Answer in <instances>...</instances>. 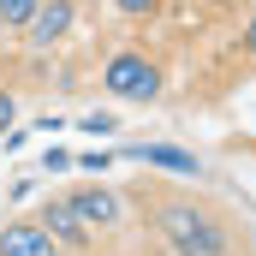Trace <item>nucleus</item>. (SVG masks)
Listing matches in <instances>:
<instances>
[{"label":"nucleus","instance_id":"obj_1","mask_svg":"<svg viewBox=\"0 0 256 256\" xmlns=\"http://www.w3.org/2000/svg\"><path fill=\"white\" fill-rule=\"evenodd\" d=\"M161 232H167V244H173L179 256H220V250H226V232H220L208 214L185 208V202L161 208Z\"/></svg>","mask_w":256,"mask_h":256},{"label":"nucleus","instance_id":"obj_2","mask_svg":"<svg viewBox=\"0 0 256 256\" xmlns=\"http://www.w3.org/2000/svg\"><path fill=\"white\" fill-rule=\"evenodd\" d=\"M102 84H108L120 102H155V96H161V72L143 60V54H114L108 72H102Z\"/></svg>","mask_w":256,"mask_h":256},{"label":"nucleus","instance_id":"obj_3","mask_svg":"<svg viewBox=\"0 0 256 256\" xmlns=\"http://www.w3.org/2000/svg\"><path fill=\"white\" fill-rule=\"evenodd\" d=\"M72 0H42L36 12H30V24H24V36L36 42V48H54V42H66V30H72Z\"/></svg>","mask_w":256,"mask_h":256},{"label":"nucleus","instance_id":"obj_4","mask_svg":"<svg viewBox=\"0 0 256 256\" xmlns=\"http://www.w3.org/2000/svg\"><path fill=\"white\" fill-rule=\"evenodd\" d=\"M72 208L84 214L90 232H96V226H120V214H126V202L108 191V185H84V191H72Z\"/></svg>","mask_w":256,"mask_h":256},{"label":"nucleus","instance_id":"obj_5","mask_svg":"<svg viewBox=\"0 0 256 256\" xmlns=\"http://www.w3.org/2000/svg\"><path fill=\"white\" fill-rule=\"evenodd\" d=\"M42 232H48L54 244H84V238H90V226H84V214L72 208V196L48 202V214H42Z\"/></svg>","mask_w":256,"mask_h":256},{"label":"nucleus","instance_id":"obj_6","mask_svg":"<svg viewBox=\"0 0 256 256\" xmlns=\"http://www.w3.org/2000/svg\"><path fill=\"white\" fill-rule=\"evenodd\" d=\"M0 256H60V244H54L42 226L18 220V226H6V232H0Z\"/></svg>","mask_w":256,"mask_h":256},{"label":"nucleus","instance_id":"obj_7","mask_svg":"<svg viewBox=\"0 0 256 256\" xmlns=\"http://www.w3.org/2000/svg\"><path fill=\"white\" fill-rule=\"evenodd\" d=\"M137 161H155V167H173V173H196V155L185 149H167V143H143V149H131Z\"/></svg>","mask_w":256,"mask_h":256},{"label":"nucleus","instance_id":"obj_8","mask_svg":"<svg viewBox=\"0 0 256 256\" xmlns=\"http://www.w3.org/2000/svg\"><path fill=\"white\" fill-rule=\"evenodd\" d=\"M36 6H42V0H0V24H6V30H24Z\"/></svg>","mask_w":256,"mask_h":256},{"label":"nucleus","instance_id":"obj_9","mask_svg":"<svg viewBox=\"0 0 256 256\" xmlns=\"http://www.w3.org/2000/svg\"><path fill=\"white\" fill-rule=\"evenodd\" d=\"M78 126L90 131V137H114V131H120V120H114V114H84Z\"/></svg>","mask_w":256,"mask_h":256},{"label":"nucleus","instance_id":"obj_10","mask_svg":"<svg viewBox=\"0 0 256 256\" xmlns=\"http://www.w3.org/2000/svg\"><path fill=\"white\" fill-rule=\"evenodd\" d=\"M12 120H18V102H12V96H6V90H0V137H6V131H12Z\"/></svg>","mask_w":256,"mask_h":256},{"label":"nucleus","instance_id":"obj_11","mask_svg":"<svg viewBox=\"0 0 256 256\" xmlns=\"http://www.w3.org/2000/svg\"><path fill=\"white\" fill-rule=\"evenodd\" d=\"M78 167H84V173H108V167H114V155H84Z\"/></svg>","mask_w":256,"mask_h":256},{"label":"nucleus","instance_id":"obj_12","mask_svg":"<svg viewBox=\"0 0 256 256\" xmlns=\"http://www.w3.org/2000/svg\"><path fill=\"white\" fill-rule=\"evenodd\" d=\"M42 167H48V173H60V167H72V155H66V149H48V155H42Z\"/></svg>","mask_w":256,"mask_h":256},{"label":"nucleus","instance_id":"obj_13","mask_svg":"<svg viewBox=\"0 0 256 256\" xmlns=\"http://www.w3.org/2000/svg\"><path fill=\"white\" fill-rule=\"evenodd\" d=\"M114 6H120V12H131V18H137V12H149L155 0H114Z\"/></svg>","mask_w":256,"mask_h":256},{"label":"nucleus","instance_id":"obj_14","mask_svg":"<svg viewBox=\"0 0 256 256\" xmlns=\"http://www.w3.org/2000/svg\"><path fill=\"white\" fill-rule=\"evenodd\" d=\"M244 48H250V54H256V18H250V30H244Z\"/></svg>","mask_w":256,"mask_h":256}]
</instances>
